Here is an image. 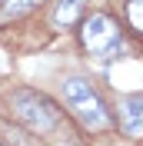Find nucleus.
<instances>
[{
	"label": "nucleus",
	"mask_w": 143,
	"mask_h": 146,
	"mask_svg": "<svg viewBox=\"0 0 143 146\" xmlns=\"http://www.w3.org/2000/svg\"><path fill=\"white\" fill-rule=\"evenodd\" d=\"M80 40L87 46V53L100 56V60H113V56L123 53V33L116 27V20L107 17V13H93V17L83 20Z\"/></svg>",
	"instance_id": "f03ea898"
},
{
	"label": "nucleus",
	"mask_w": 143,
	"mask_h": 146,
	"mask_svg": "<svg viewBox=\"0 0 143 146\" xmlns=\"http://www.w3.org/2000/svg\"><path fill=\"white\" fill-rule=\"evenodd\" d=\"M10 106H13V113H17L20 123H27L37 133H50V129L57 126L53 103L47 100V96H40V93H33V90H17L10 96Z\"/></svg>",
	"instance_id": "7ed1b4c3"
},
{
	"label": "nucleus",
	"mask_w": 143,
	"mask_h": 146,
	"mask_svg": "<svg viewBox=\"0 0 143 146\" xmlns=\"http://www.w3.org/2000/svg\"><path fill=\"white\" fill-rule=\"evenodd\" d=\"M126 20H130V27L143 36V0H126Z\"/></svg>",
	"instance_id": "423d86ee"
},
{
	"label": "nucleus",
	"mask_w": 143,
	"mask_h": 146,
	"mask_svg": "<svg viewBox=\"0 0 143 146\" xmlns=\"http://www.w3.org/2000/svg\"><path fill=\"white\" fill-rule=\"evenodd\" d=\"M0 3H3V10H7V13H20V10L33 7V3H40V0H0Z\"/></svg>",
	"instance_id": "0eeeda50"
},
{
	"label": "nucleus",
	"mask_w": 143,
	"mask_h": 146,
	"mask_svg": "<svg viewBox=\"0 0 143 146\" xmlns=\"http://www.w3.org/2000/svg\"><path fill=\"white\" fill-rule=\"evenodd\" d=\"M120 126L133 136H143V93H130L120 100Z\"/></svg>",
	"instance_id": "20e7f679"
},
{
	"label": "nucleus",
	"mask_w": 143,
	"mask_h": 146,
	"mask_svg": "<svg viewBox=\"0 0 143 146\" xmlns=\"http://www.w3.org/2000/svg\"><path fill=\"white\" fill-rule=\"evenodd\" d=\"M80 13H83V0H60L53 10V27H60V30L73 27L80 20Z\"/></svg>",
	"instance_id": "39448f33"
},
{
	"label": "nucleus",
	"mask_w": 143,
	"mask_h": 146,
	"mask_svg": "<svg viewBox=\"0 0 143 146\" xmlns=\"http://www.w3.org/2000/svg\"><path fill=\"white\" fill-rule=\"evenodd\" d=\"M63 100H67V106H70L77 116H80L83 126H90V129H107L110 126V110L103 106L100 93L93 90L83 76L63 80Z\"/></svg>",
	"instance_id": "f257e3e1"
}]
</instances>
